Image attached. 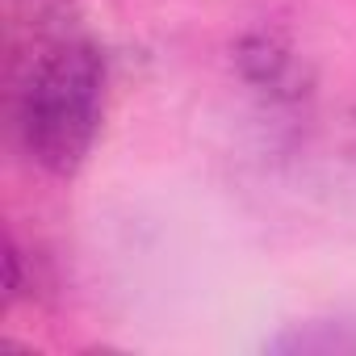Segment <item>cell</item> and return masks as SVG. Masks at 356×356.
I'll return each mask as SVG.
<instances>
[{
    "instance_id": "cell-2",
    "label": "cell",
    "mask_w": 356,
    "mask_h": 356,
    "mask_svg": "<svg viewBox=\"0 0 356 356\" xmlns=\"http://www.w3.org/2000/svg\"><path fill=\"white\" fill-rule=\"evenodd\" d=\"M235 63H239V76L273 97V101H298L306 97V72L298 63V55L277 38V34H248L239 47H235Z\"/></svg>"
},
{
    "instance_id": "cell-1",
    "label": "cell",
    "mask_w": 356,
    "mask_h": 356,
    "mask_svg": "<svg viewBox=\"0 0 356 356\" xmlns=\"http://www.w3.org/2000/svg\"><path fill=\"white\" fill-rule=\"evenodd\" d=\"M105 84L109 67L97 42L67 34L47 38L38 55H30L13 101L26 159L51 176H76L101 134Z\"/></svg>"
}]
</instances>
